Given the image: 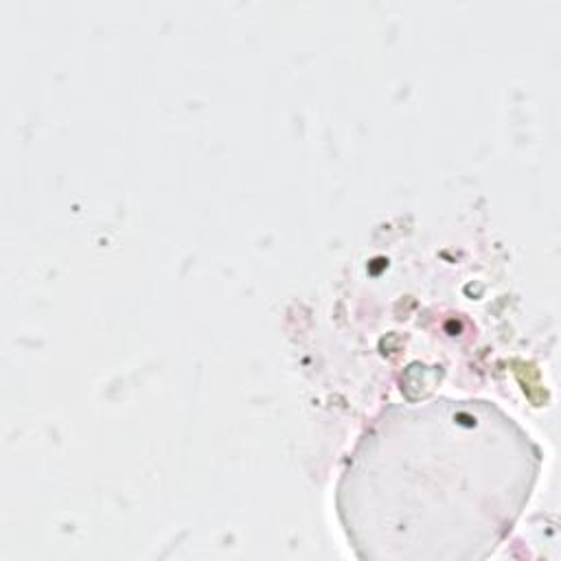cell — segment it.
Here are the masks:
<instances>
[{"label": "cell", "mask_w": 561, "mask_h": 561, "mask_svg": "<svg viewBox=\"0 0 561 561\" xmlns=\"http://www.w3.org/2000/svg\"><path fill=\"white\" fill-rule=\"evenodd\" d=\"M537 451L489 403L383 416L357 445L340 506L359 543H489L513 522Z\"/></svg>", "instance_id": "cell-1"}]
</instances>
